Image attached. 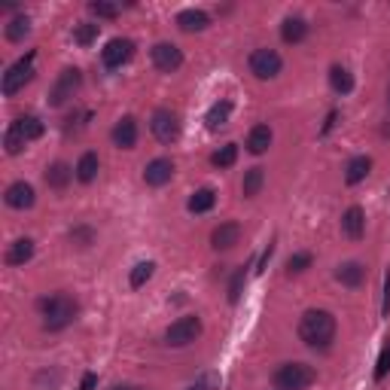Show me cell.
Masks as SVG:
<instances>
[{
    "label": "cell",
    "instance_id": "28",
    "mask_svg": "<svg viewBox=\"0 0 390 390\" xmlns=\"http://www.w3.org/2000/svg\"><path fill=\"white\" fill-rule=\"evenodd\" d=\"M213 202H217L213 189H198V193L189 198V211H193V213H208L213 208Z\"/></svg>",
    "mask_w": 390,
    "mask_h": 390
},
{
    "label": "cell",
    "instance_id": "16",
    "mask_svg": "<svg viewBox=\"0 0 390 390\" xmlns=\"http://www.w3.org/2000/svg\"><path fill=\"white\" fill-rule=\"evenodd\" d=\"M177 25H180V31L195 34V31H204V28L211 25V19H208V12H202V10H183L177 16Z\"/></svg>",
    "mask_w": 390,
    "mask_h": 390
},
{
    "label": "cell",
    "instance_id": "23",
    "mask_svg": "<svg viewBox=\"0 0 390 390\" xmlns=\"http://www.w3.org/2000/svg\"><path fill=\"white\" fill-rule=\"evenodd\" d=\"M229 116H232V104H229V101H220V104H213L208 110V119H204V122H208L211 131H220L226 122H229Z\"/></svg>",
    "mask_w": 390,
    "mask_h": 390
},
{
    "label": "cell",
    "instance_id": "29",
    "mask_svg": "<svg viewBox=\"0 0 390 390\" xmlns=\"http://www.w3.org/2000/svg\"><path fill=\"white\" fill-rule=\"evenodd\" d=\"M28 31H31V19L28 16H16L6 25V40H12V43H19V40H25Z\"/></svg>",
    "mask_w": 390,
    "mask_h": 390
},
{
    "label": "cell",
    "instance_id": "12",
    "mask_svg": "<svg viewBox=\"0 0 390 390\" xmlns=\"http://www.w3.org/2000/svg\"><path fill=\"white\" fill-rule=\"evenodd\" d=\"M77 89H79V70L77 68H68V70L61 73V79L55 83V89H52V104L55 107L64 104V101H68Z\"/></svg>",
    "mask_w": 390,
    "mask_h": 390
},
{
    "label": "cell",
    "instance_id": "24",
    "mask_svg": "<svg viewBox=\"0 0 390 390\" xmlns=\"http://www.w3.org/2000/svg\"><path fill=\"white\" fill-rule=\"evenodd\" d=\"M329 86L338 92V95H348L354 89V77H351L348 68H342V64H335L333 70H329Z\"/></svg>",
    "mask_w": 390,
    "mask_h": 390
},
{
    "label": "cell",
    "instance_id": "19",
    "mask_svg": "<svg viewBox=\"0 0 390 390\" xmlns=\"http://www.w3.org/2000/svg\"><path fill=\"white\" fill-rule=\"evenodd\" d=\"M369 171H372V159H369V156L351 159V162H348V171H344V183H348V186H354V183L366 180V174H369Z\"/></svg>",
    "mask_w": 390,
    "mask_h": 390
},
{
    "label": "cell",
    "instance_id": "1",
    "mask_svg": "<svg viewBox=\"0 0 390 390\" xmlns=\"http://www.w3.org/2000/svg\"><path fill=\"white\" fill-rule=\"evenodd\" d=\"M299 338L308 348H329V342L335 338V318L320 308L305 311L299 320Z\"/></svg>",
    "mask_w": 390,
    "mask_h": 390
},
{
    "label": "cell",
    "instance_id": "39",
    "mask_svg": "<svg viewBox=\"0 0 390 390\" xmlns=\"http://www.w3.org/2000/svg\"><path fill=\"white\" fill-rule=\"evenodd\" d=\"M381 314H390V275L384 281V305H381Z\"/></svg>",
    "mask_w": 390,
    "mask_h": 390
},
{
    "label": "cell",
    "instance_id": "7",
    "mask_svg": "<svg viewBox=\"0 0 390 390\" xmlns=\"http://www.w3.org/2000/svg\"><path fill=\"white\" fill-rule=\"evenodd\" d=\"M250 70H253L256 79H271L281 73V55L275 49H256L250 55Z\"/></svg>",
    "mask_w": 390,
    "mask_h": 390
},
{
    "label": "cell",
    "instance_id": "36",
    "mask_svg": "<svg viewBox=\"0 0 390 390\" xmlns=\"http://www.w3.org/2000/svg\"><path fill=\"white\" fill-rule=\"evenodd\" d=\"M92 12L98 19H116V16H119V6H116V3H104V0H95Z\"/></svg>",
    "mask_w": 390,
    "mask_h": 390
},
{
    "label": "cell",
    "instance_id": "2",
    "mask_svg": "<svg viewBox=\"0 0 390 390\" xmlns=\"http://www.w3.org/2000/svg\"><path fill=\"white\" fill-rule=\"evenodd\" d=\"M40 311H43V326L55 333V329H64L77 318V302L70 296H52L40 302Z\"/></svg>",
    "mask_w": 390,
    "mask_h": 390
},
{
    "label": "cell",
    "instance_id": "8",
    "mask_svg": "<svg viewBox=\"0 0 390 390\" xmlns=\"http://www.w3.org/2000/svg\"><path fill=\"white\" fill-rule=\"evenodd\" d=\"M131 55H135V43L125 40V37L110 40L107 46H104V52H101V58H104L107 68H122L125 61H131Z\"/></svg>",
    "mask_w": 390,
    "mask_h": 390
},
{
    "label": "cell",
    "instance_id": "32",
    "mask_svg": "<svg viewBox=\"0 0 390 390\" xmlns=\"http://www.w3.org/2000/svg\"><path fill=\"white\" fill-rule=\"evenodd\" d=\"M25 144H28V141L21 137V131L16 128V125H10V128H6V135H3L6 153H10V156H16V153H21V146H25Z\"/></svg>",
    "mask_w": 390,
    "mask_h": 390
},
{
    "label": "cell",
    "instance_id": "22",
    "mask_svg": "<svg viewBox=\"0 0 390 390\" xmlns=\"http://www.w3.org/2000/svg\"><path fill=\"white\" fill-rule=\"evenodd\" d=\"M98 156H95V153H86L83 159L77 162V168H73V171H77V180L79 183H92L95 177H98Z\"/></svg>",
    "mask_w": 390,
    "mask_h": 390
},
{
    "label": "cell",
    "instance_id": "11",
    "mask_svg": "<svg viewBox=\"0 0 390 390\" xmlns=\"http://www.w3.org/2000/svg\"><path fill=\"white\" fill-rule=\"evenodd\" d=\"M3 198H6L10 208L28 211V208H34V186H31V183H25V180H19V183H12V186L6 189Z\"/></svg>",
    "mask_w": 390,
    "mask_h": 390
},
{
    "label": "cell",
    "instance_id": "17",
    "mask_svg": "<svg viewBox=\"0 0 390 390\" xmlns=\"http://www.w3.org/2000/svg\"><path fill=\"white\" fill-rule=\"evenodd\" d=\"M31 256H34V241L31 238L12 241V247L6 250V262H10V266H25Z\"/></svg>",
    "mask_w": 390,
    "mask_h": 390
},
{
    "label": "cell",
    "instance_id": "40",
    "mask_svg": "<svg viewBox=\"0 0 390 390\" xmlns=\"http://www.w3.org/2000/svg\"><path fill=\"white\" fill-rule=\"evenodd\" d=\"M95 381H98V378H95V375L89 372V375L83 378V387H79V390H95Z\"/></svg>",
    "mask_w": 390,
    "mask_h": 390
},
{
    "label": "cell",
    "instance_id": "33",
    "mask_svg": "<svg viewBox=\"0 0 390 390\" xmlns=\"http://www.w3.org/2000/svg\"><path fill=\"white\" fill-rule=\"evenodd\" d=\"M153 269H156L153 262H137V266L131 269V277H128L131 286H135V290H137V286H144V284L153 277Z\"/></svg>",
    "mask_w": 390,
    "mask_h": 390
},
{
    "label": "cell",
    "instance_id": "26",
    "mask_svg": "<svg viewBox=\"0 0 390 390\" xmlns=\"http://www.w3.org/2000/svg\"><path fill=\"white\" fill-rule=\"evenodd\" d=\"M262 183H266V171H262V168H250V171L244 174V180H241V193H244L247 198L260 195Z\"/></svg>",
    "mask_w": 390,
    "mask_h": 390
},
{
    "label": "cell",
    "instance_id": "30",
    "mask_svg": "<svg viewBox=\"0 0 390 390\" xmlns=\"http://www.w3.org/2000/svg\"><path fill=\"white\" fill-rule=\"evenodd\" d=\"M73 40H77L79 46H89V43L98 40V25H92V21H79V25L73 28Z\"/></svg>",
    "mask_w": 390,
    "mask_h": 390
},
{
    "label": "cell",
    "instance_id": "31",
    "mask_svg": "<svg viewBox=\"0 0 390 390\" xmlns=\"http://www.w3.org/2000/svg\"><path fill=\"white\" fill-rule=\"evenodd\" d=\"M235 159H238V146H235V144H226L223 150H217L211 156L213 168H229V165H235Z\"/></svg>",
    "mask_w": 390,
    "mask_h": 390
},
{
    "label": "cell",
    "instance_id": "15",
    "mask_svg": "<svg viewBox=\"0 0 390 390\" xmlns=\"http://www.w3.org/2000/svg\"><path fill=\"white\" fill-rule=\"evenodd\" d=\"M113 144L122 146V150H131V146L137 144V122L131 119V116H125V119L116 122V128H113Z\"/></svg>",
    "mask_w": 390,
    "mask_h": 390
},
{
    "label": "cell",
    "instance_id": "13",
    "mask_svg": "<svg viewBox=\"0 0 390 390\" xmlns=\"http://www.w3.org/2000/svg\"><path fill=\"white\" fill-rule=\"evenodd\" d=\"M238 241H241V226L238 223H220L211 235V244L217 250H229V247L238 244Z\"/></svg>",
    "mask_w": 390,
    "mask_h": 390
},
{
    "label": "cell",
    "instance_id": "18",
    "mask_svg": "<svg viewBox=\"0 0 390 390\" xmlns=\"http://www.w3.org/2000/svg\"><path fill=\"white\" fill-rule=\"evenodd\" d=\"M269 146H271V128L269 125H256V128L247 135V150L253 153V156H262Z\"/></svg>",
    "mask_w": 390,
    "mask_h": 390
},
{
    "label": "cell",
    "instance_id": "21",
    "mask_svg": "<svg viewBox=\"0 0 390 390\" xmlns=\"http://www.w3.org/2000/svg\"><path fill=\"white\" fill-rule=\"evenodd\" d=\"M335 277L344 286H360V284H363V277H366V269L360 266V262H344V266L335 269Z\"/></svg>",
    "mask_w": 390,
    "mask_h": 390
},
{
    "label": "cell",
    "instance_id": "25",
    "mask_svg": "<svg viewBox=\"0 0 390 390\" xmlns=\"http://www.w3.org/2000/svg\"><path fill=\"white\" fill-rule=\"evenodd\" d=\"M305 34H308L305 19H286L284 25H281V37H284V43H302V40H305Z\"/></svg>",
    "mask_w": 390,
    "mask_h": 390
},
{
    "label": "cell",
    "instance_id": "14",
    "mask_svg": "<svg viewBox=\"0 0 390 390\" xmlns=\"http://www.w3.org/2000/svg\"><path fill=\"white\" fill-rule=\"evenodd\" d=\"M342 232L348 235L351 241L363 238V232H366V213H363V208H348V211H344V217H342Z\"/></svg>",
    "mask_w": 390,
    "mask_h": 390
},
{
    "label": "cell",
    "instance_id": "20",
    "mask_svg": "<svg viewBox=\"0 0 390 390\" xmlns=\"http://www.w3.org/2000/svg\"><path fill=\"white\" fill-rule=\"evenodd\" d=\"M77 171H70V165H64V162H55V165H49L46 168V183L52 189H64L70 183V177Z\"/></svg>",
    "mask_w": 390,
    "mask_h": 390
},
{
    "label": "cell",
    "instance_id": "3",
    "mask_svg": "<svg viewBox=\"0 0 390 390\" xmlns=\"http://www.w3.org/2000/svg\"><path fill=\"white\" fill-rule=\"evenodd\" d=\"M275 384L281 390H305L314 384V369L305 363H284L275 375Z\"/></svg>",
    "mask_w": 390,
    "mask_h": 390
},
{
    "label": "cell",
    "instance_id": "37",
    "mask_svg": "<svg viewBox=\"0 0 390 390\" xmlns=\"http://www.w3.org/2000/svg\"><path fill=\"white\" fill-rule=\"evenodd\" d=\"M217 387H220V378H217L213 372H204L202 378L189 384V390H217Z\"/></svg>",
    "mask_w": 390,
    "mask_h": 390
},
{
    "label": "cell",
    "instance_id": "5",
    "mask_svg": "<svg viewBox=\"0 0 390 390\" xmlns=\"http://www.w3.org/2000/svg\"><path fill=\"white\" fill-rule=\"evenodd\" d=\"M150 128L162 144H174L180 137V116L174 110H156L150 119Z\"/></svg>",
    "mask_w": 390,
    "mask_h": 390
},
{
    "label": "cell",
    "instance_id": "4",
    "mask_svg": "<svg viewBox=\"0 0 390 390\" xmlns=\"http://www.w3.org/2000/svg\"><path fill=\"white\" fill-rule=\"evenodd\" d=\"M198 335H202V320L189 314V318H180V320H174L171 326H168L165 342L174 344V348H183V344H193Z\"/></svg>",
    "mask_w": 390,
    "mask_h": 390
},
{
    "label": "cell",
    "instance_id": "27",
    "mask_svg": "<svg viewBox=\"0 0 390 390\" xmlns=\"http://www.w3.org/2000/svg\"><path fill=\"white\" fill-rule=\"evenodd\" d=\"M12 125L21 131V137H25V141H37V137H43V131H46L37 116H21V119H16Z\"/></svg>",
    "mask_w": 390,
    "mask_h": 390
},
{
    "label": "cell",
    "instance_id": "41",
    "mask_svg": "<svg viewBox=\"0 0 390 390\" xmlns=\"http://www.w3.org/2000/svg\"><path fill=\"white\" fill-rule=\"evenodd\" d=\"M113 390H135V387H113Z\"/></svg>",
    "mask_w": 390,
    "mask_h": 390
},
{
    "label": "cell",
    "instance_id": "42",
    "mask_svg": "<svg viewBox=\"0 0 390 390\" xmlns=\"http://www.w3.org/2000/svg\"><path fill=\"white\" fill-rule=\"evenodd\" d=\"M387 101H390V98H387Z\"/></svg>",
    "mask_w": 390,
    "mask_h": 390
},
{
    "label": "cell",
    "instance_id": "35",
    "mask_svg": "<svg viewBox=\"0 0 390 390\" xmlns=\"http://www.w3.org/2000/svg\"><path fill=\"white\" fill-rule=\"evenodd\" d=\"M387 372H390V338H387V344H384V348H381L378 363H375V381H381Z\"/></svg>",
    "mask_w": 390,
    "mask_h": 390
},
{
    "label": "cell",
    "instance_id": "34",
    "mask_svg": "<svg viewBox=\"0 0 390 390\" xmlns=\"http://www.w3.org/2000/svg\"><path fill=\"white\" fill-rule=\"evenodd\" d=\"M308 266H311V253H296L286 260V271H290V275H299V271H305Z\"/></svg>",
    "mask_w": 390,
    "mask_h": 390
},
{
    "label": "cell",
    "instance_id": "38",
    "mask_svg": "<svg viewBox=\"0 0 390 390\" xmlns=\"http://www.w3.org/2000/svg\"><path fill=\"white\" fill-rule=\"evenodd\" d=\"M241 286H244V269L235 271L232 284H229V302H238L241 299Z\"/></svg>",
    "mask_w": 390,
    "mask_h": 390
},
{
    "label": "cell",
    "instance_id": "9",
    "mask_svg": "<svg viewBox=\"0 0 390 390\" xmlns=\"http://www.w3.org/2000/svg\"><path fill=\"white\" fill-rule=\"evenodd\" d=\"M153 64H156L162 73H174L183 64V52L174 43H156V46H153Z\"/></svg>",
    "mask_w": 390,
    "mask_h": 390
},
{
    "label": "cell",
    "instance_id": "6",
    "mask_svg": "<svg viewBox=\"0 0 390 390\" xmlns=\"http://www.w3.org/2000/svg\"><path fill=\"white\" fill-rule=\"evenodd\" d=\"M31 77H34V52H28L3 73V95H16Z\"/></svg>",
    "mask_w": 390,
    "mask_h": 390
},
{
    "label": "cell",
    "instance_id": "10",
    "mask_svg": "<svg viewBox=\"0 0 390 390\" xmlns=\"http://www.w3.org/2000/svg\"><path fill=\"white\" fill-rule=\"evenodd\" d=\"M171 177H174V162L171 159H153L150 165L144 168V180L150 183V186H165Z\"/></svg>",
    "mask_w": 390,
    "mask_h": 390
}]
</instances>
